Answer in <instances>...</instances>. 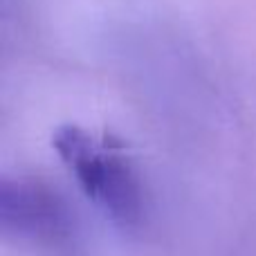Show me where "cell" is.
Masks as SVG:
<instances>
[{
	"label": "cell",
	"instance_id": "cell-1",
	"mask_svg": "<svg viewBox=\"0 0 256 256\" xmlns=\"http://www.w3.org/2000/svg\"><path fill=\"white\" fill-rule=\"evenodd\" d=\"M52 146L79 186L120 227L132 230L144 220V194L130 162L120 146L97 144L76 124H63L54 130Z\"/></svg>",
	"mask_w": 256,
	"mask_h": 256
},
{
	"label": "cell",
	"instance_id": "cell-2",
	"mask_svg": "<svg viewBox=\"0 0 256 256\" xmlns=\"http://www.w3.org/2000/svg\"><path fill=\"white\" fill-rule=\"evenodd\" d=\"M0 220L4 234L56 248L70 238V216L48 184L32 178H4L0 184Z\"/></svg>",
	"mask_w": 256,
	"mask_h": 256
}]
</instances>
